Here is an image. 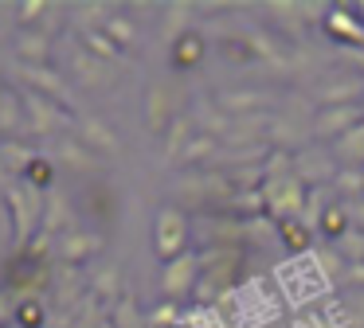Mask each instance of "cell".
Instances as JSON below:
<instances>
[{"label": "cell", "mask_w": 364, "mask_h": 328, "mask_svg": "<svg viewBox=\"0 0 364 328\" xmlns=\"http://www.w3.org/2000/svg\"><path fill=\"white\" fill-rule=\"evenodd\" d=\"M24 94V137H67V133H75V125H79V117L71 114V109L63 106V102L55 98H43V94L36 90H20Z\"/></svg>", "instance_id": "7a4b0ae2"}, {"label": "cell", "mask_w": 364, "mask_h": 328, "mask_svg": "<svg viewBox=\"0 0 364 328\" xmlns=\"http://www.w3.org/2000/svg\"><path fill=\"white\" fill-rule=\"evenodd\" d=\"M110 16H114V8L102 4V0H87V4H75L71 8V23L82 31V35H90V31H106Z\"/></svg>", "instance_id": "44dd1931"}, {"label": "cell", "mask_w": 364, "mask_h": 328, "mask_svg": "<svg viewBox=\"0 0 364 328\" xmlns=\"http://www.w3.org/2000/svg\"><path fill=\"white\" fill-rule=\"evenodd\" d=\"M12 328H16V324H12Z\"/></svg>", "instance_id": "b9f144b4"}, {"label": "cell", "mask_w": 364, "mask_h": 328, "mask_svg": "<svg viewBox=\"0 0 364 328\" xmlns=\"http://www.w3.org/2000/svg\"><path fill=\"white\" fill-rule=\"evenodd\" d=\"M82 47H87V51H95L98 59L118 62V67H122V47L114 43V39L106 35V31H90V35H82Z\"/></svg>", "instance_id": "4dcf8cb0"}, {"label": "cell", "mask_w": 364, "mask_h": 328, "mask_svg": "<svg viewBox=\"0 0 364 328\" xmlns=\"http://www.w3.org/2000/svg\"><path fill=\"white\" fill-rule=\"evenodd\" d=\"M168 59H173V67H176V70H192L200 59H204V39H196V35L188 31V35H184L181 43H176L173 51H168Z\"/></svg>", "instance_id": "4316f807"}, {"label": "cell", "mask_w": 364, "mask_h": 328, "mask_svg": "<svg viewBox=\"0 0 364 328\" xmlns=\"http://www.w3.org/2000/svg\"><path fill=\"white\" fill-rule=\"evenodd\" d=\"M4 199H9V215H12V246H16V254H24L43 226V203H48V195L36 192L24 180H16L4 192Z\"/></svg>", "instance_id": "6da1fadb"}, {"label": "cell", "mask_w": 364, "mask_h": 328, "mask_svg": "<svg viewBox=\"0 0 364 328\" xmlns=\"http://www.w3.org/2000/svg\"><path fill=\"white\" fill-rule=\"evenodd\" d=\"M43 320H48V312H43V297L24 301L16 309V328H43Z\"/></svg>", "instance_id": "836d02e7"}, {"label": "cell", "mask_w": 364, "mask_h": 328, "mask_svg": "<svg viewBox=\"0 0 364 328\" xmlns=\"http://www.w3.org/2000/svg\"><path fill=\"white\" fill-rule=\"evenodd\" d=\"M153 250H157L161 262H173V258L188 254V215L176 203H165L153 219Z\"/></svg>", "instance_id": "3957f363"}, {"label": "cell", "mask_w": 364, "mask_h": 328, "mask_svg": "<svg viewBox=\"0 0 364 328\" xmlns=\"http://www.w3.org/2000/svg\"><path fill=\"white\" fill-rule=\"evenodd\" d=\"M215 106L228 117H251V114H267L274 106V94L259 90V86H235V90L215 94Z\"/></svg>", "instance_id": "8fae6325"}, {"label": "cell", "mask_w": 364, "mask_h": 328, "mask_svg": "<svg viewBox=\"0 0 364 328\" xmlns=\"http://www.w3.org/2000/svg\"><path fill=\"white\" fill-rule=\"evenodd\" d=\"M43 231L55 234V239L67 231H75V207H71L63 187H51L48 192V203H43Z\"/></svg>", "instance_id": "ac0fdd59"}, {"label": "cell", "mask_w": 364, "mask_h": 328, "mask_svg": "<svg viewBox=\"0 0 364 328\" xmlns=\"http://www.w3.org/2000/svg\"><path fill=\"white\" fill-rule=\"evenodd\" d=\"M348 231H353V219H348V207H345L341 199H333L329 207H325V219H321V239L341 242Z\"/></svg>", "instance_id": "d4e9b609"}, {"label": "cell", "mask_w": 364, "mask_h": 328, "mask_svg": "<svg viewBox=\"0 0 364 328\" xmlns=\"http://www.w3.org/2000/svg\"><path fill=\"white\" fill-rule=\"evenodd\" d=\"M220 148H223V141H220V137H208V133H196V137L188 141V148L181 153V160H176V164H184V172H188V168H196V164H212L215 156H220Z\"/></svg>", "instance_id": "603a6c76"}, {"label": "cell", "mask_w": 364, "mask_h": 328, "mask_svg": "<svg viewBox=\"0 0 364 328\" xmlns=\"http://www.w3.org/2000/svg\"><path fill=\"white\" fill-rule=\"evenodd\" d=\"M192 137H196V121H192V114H181L173 121V129L165 133V148H161V156H165V160H181V153L188 148Z\"/></svg>", "instance_id": "cb8c5ba5"}, {"label": "cell", "mask_w": 364, "mask_h": 328, "mask_svg": "<svg viewBox=\"0 0 364 328\" xmlns=\"http://www.w3.org/2000/svg\"><path fill=\"white\" fill-rule=\"evenodd\" d=\"M110 324L114 328H149L141 320V309H137V297H118L114 301V309H110Z\"/></svg>", "instance_id": "83f0119b"}, {"label": "cell", "mask_w": 364, "mask_h": 328, "mask_svg": "<svg viewBox=\"0 0 364 328\" xmlns=\"http://www.w3.org/2000/svg\"><path fill=\"white\" fill-rule=\"evenodd\" d=\"M43 12H51V4H48V0H24V4H16V23H20V31H24V28H32V23L40 20Z\"/></svg>", "instance_id": "e575fe53"}, {"label": "cell", "mask_w": 364, "mask_h": 328, "mask_svg": "<svg viewBox=\"0 0 364 328\" xmlns=\"http://www.w3.org/2000/svg\"><path fill=\"white\" fill-rule=\"evenodd\" d=\"M333 160L341 164V168H364V121L356 125V129H348L345 137H337L329 145Z\"/></svg>", "instance_id": "d6986e66"}, {"label": "cell", "mask_w": 364, "mask_h": 328, "mask_svg": "<svg viewBox=\"0 0 364 328\" xmlns=\"http://www.w3.org/2000/svg\"><path fill=\"white\" fill-rule=\"evenodd\" d=\"M106 35H110L114 43L122 47V51H126V47H134V39H137V23L129 20V16H118V12H114L110 23H106Z\"/></svg>", "instance_id": "d6a6232c"}, {"label": "cell", "mask_w": 364, "mask_h": 328, "mask_svg": "<svg viewBox=\"0 0 364 328\" xmlns=\"http://www.w3.org/2000/svg\"><path fill=\"white\" fill-rule=\"evenodd\" d=\"M90 289H95V297H106V301H118V297H126V289H122V266H98L95 278H90Z\"/></svg>", "instance_id": "484cf974"}, {"label": "cell", "mask_w": 364, "mask_h": 328, "mask_svg": "<svg viewBox=\"0 0 364 328\" xmlns=\"http://www.w3.org/2000/svg\"><path fill=\"white\" fill-rule=\"evenodd\" d=\"M262 199H267V211L274 223H286V219H301L309 199V187L301 184L298 176H282V180H267L262 184Z\"/></svg>", "instance_id": "5b68a950"}, {"label": "cell", "mask_w": 364, "mask_h": 328, "mask_svg": "<svg viewBox=\"0 0 364 328\" xmlns=\"http://www.w3.org/2000/svg\"><path fill=\"white\" fill-rule=\"evenodd\" d=\"M12 55H16V62L48 67V55H51V35H48L43 28H24V31H16V39H12Z\"/></svg>", "instance_id": "e0dca14e"}, {"label": "cell", "mask_w": 364, "mask_h": 328, "mask_svg": "<svg viewBox=\"0 0 364 328\" xmlns=\"http://www.w3.org/2000/svg\"><path fill=\"white\" fill-rule=\"evenodd\" d=\"M192 12H196V4H188V0H173L161 8V43L168 51L192 31Z\"/></svg>", "instance_id": "2e32d148"}, {"label": "cell", "mask_w": 364, "mask_h": 328, "mask_svg": "<svg viewBox=\"0 0 364 328\" xmlns=\"http://www.w3.org/2000/svg\"><path fill=\"white\" fill-rule=\"evenodd\" d=\"M200 273H204L200 250H188V254H181V258H173V262H165V270H161V293H165V301H181V297L196 293Z\"/></svg>", "instance_id": "8992f818"}, {"label": "cell", "mask_w": 364, "mask_h": 328, "mask_svg": "<svg viewBox=\"0 0 364 328\" xmlns=\"http://www.w3.org/2000/svg\"><path fill=\"white\" fill-rule=\"evenodd\" d=\"M4 94H9V82H4V78H0V106H4Z\"/></svg>", "instance_id": "ab89813d"}, {"label": "cell", "mask_w": 364, "mask_h": 328, "mask_svg": "<svg viewBox=\"0 0 364 328\" xmlns=\"http://www.w3.org/2000/svg\"><path fill=\"white\" fill-rule=\"evenodd\" d=\"M294 328H333V324H329L325 312H301V317L294 320Z\"/></svg>", "instance_id": "74e56055"}, {"label": "cell", "mask_w": 364, "mask_h": 328, "mask_svg": "<svg viewBox=\"0 0 364 328\" xmlns=\"http://www.w3.org/2000/svg\"><path fill=\"white\" fill-rule=\"evenodd\" d=\"M51 160L63 164V168H71V172H102V156L90 153V148L75 137V133L51 141Z\"/></svg>", "instance_id": "4fadbf2b"}, {"label": "cell", "mask_w": 364, "mask_h": 328, "mask_svg": "<svg viewBox=\"0 0 364 328\" xmlns=\"http://www.w3.org/2000/svg\"><path fill=\"white\" fill-rule=\"evenodd\" d=\"M20 297L12 293V289H0V328H12L16 324V309H20Z\"/></svg>", "instance_id": "d590c367"}, {"label": "cell", "mask_w": 364, "mask_h": 328, "mask_svg": "<svg viewBox=\"0 0 364 328\" xmlns=\"http://www.w3.org/2000/svg\"><path fill=\"white\" fill-rule=\"evenodd\" d=\"M333 187L341 192V203H353V195H356V199H364V172H356V168L337 172Z\"/></svg>", "instance_id": "1f68e13d"}, {"label": "cell", "mask_w": 364, "mask_h": 328, "mask_svg": "<svg viewBox=\"0 0 364 328\" xmlns=\"http://www.w3.org/2000/svg\"><path fill=\"white\" fill-rule=\"evenodd\" d=\"M364 121V109L360 106H333V109H317L314 114V141L321 145V141H337L345 137L348 129H356V125Z\"/></svg>", "instance_id": "30bf717a"}, {"label": "cell", "mask_w": 364, "mask_h": 328, "mask_svg": "<svg viewBox=\"0 0 364 328\" xmlns=\"http://www.w3.org/2000/svg\"><path fill=\"white\" fill-rule=\"evenodd\" d=\"M98 250H102V234L67 231V234H59V242H55V262H63V266H82L87 258H95Z\"/></svg>", "instance_id": "9a60e30c"}, {"label": "cell", "mask_w": 364, "mask_h": 328, "mask_svg": "<svg viewBox=\"0 0 364 328\" xmlns=\"http://www.w3.org/2000/svg\"><path fill=\"white\" fill-rule=\"evenodd\" d=\"M176 117H181V109H176V90L168 82H149V90H145V125H149V133L165 137Z\"/></svg>", "instance_id": "9c48e42d"}, {"label": "cell", "mask_w": 364, "mask_h": 328, "mask_svg": "<svg viewBox=\"0 0 364 328\" xmlns=\"http://www.w3.org/2000/svg\"><path fill=\"white\" fill-rule=\"evenodd\" d=\"M337 172H341V164L333 160V153H329L325 145H317V141L294 153V176H298L306 187H325V184H333V180H337Z\"/></svg>", "instance_id": "ba28073f"}, {"label": "cell", "mask_w": 364, "mask_h": 328, "mask_svg": "<svg viewBox=\"0 0 364 328\" xmlns=\"http://www.w3.org/2000/svg\"><path fill=\"white\" fill-rule=\"evenodd\" d=\"M75 137H79L82 145L90 148V153L102 156V160H106V156H114V153H122V141H118V133H114V125H106L102 117H95V114L79 117V125H75Z\"/></svg>", "instance_id": "5bb4252c"}, {"label": "cell", "mask_w": 364, "mask_h": 328, "mask_svg": "<svg viewBox=\"0 0 364 328\" xmlns=\"http://www.w3.org/2000/svg\"><path fill=\"white\" fill-rule=\"evenodd\" d=\"M36 148L24 145V141H0V164H4V172H9L12 180H24L28 168L36 164Z\"/></svg>", "instance_id": "ffe728a7"}, {"label": "cell", "mask_w": 364, "mask_h": 328, "mask_svg": "<svg viewBox=\"0 0 364 328\" xmlns=\"http://www.w3.org/2000/svg\"><path fill=\"white\" fill-rule=\"evenodd\" d=\"M274 231H278V239H282L298 258L309 250V239H314V234L306 231V223H301V219H286V223H274Z\"/></svg>", "instance_id": "f1b7e54d"}, {"label": "cell", "mask_w": 364, "mask_h": 328, "mask_svg": "<svg viewBox=\"0 0 364 328\" xmlns=\"http://www.w3.org/2000/svg\"><path fill=\"white\" fill-rule=\"evenodd\" d=\"M145 324H149V328H176V301L157 305V309L145 317Z\"/></svg>", "instance_id": "8d00e7d4"}, {"label": "cell", "mask_w": 364, "mask_h": 328, "mask_svg": "<svg viewBox=\"0 0 364 328\" xmlns=\"http://www.w3.org/2000/svg\"><path fill=\"white\" fill-rule=\"evenodd\" d=\"M364 98V75L360 70H341L329 78H314L309 82V102L317 109H333V106H360Z\"/></svg>", "instance_id": "277c9868"}, {"label": "cell", "mask_w": 364, "mask_h": 328, "mask_svg": "<svg viewBox=\"0 0 364 328\" xmlns=\"http://www.w3.org/2000/svg\"><path fill=\"white\" fill-rule=\"evenodd\" d=\"M192 121H196V133H208V137H220V141H223L231 117L223 114L220 106H215V98H208V102H200V106L192 109Z\"/></svg>", "instance_id": "7402d4cb"}, {"label": "cell", "mask_w": 364, "mask_h": 328, "mask_svg": "<svg viewBox=\"0 0 364 328\" xmlns=\"http://www.w3.org/2000/svg\"><path fill=\"white\" fill-rule=\"evenodd\" d=\"M360 109H364V98H360Z\"/></svg>", "instance_id": "60d3db41"}, {"label": "cell", "mask_w": 364, "mask_h": 328, "mask_svg": "<svg viewBox=\"0 0 364 328\" xmlns=\"http://www.w3.org/2000/svg\"><path fill=\"white\" fill-rule=\"evenodd\" d=\"M12 75H16L28 90L43 94V98H55V102H63V106L71 102V90H67V82H63V75H59V70L32 67V62H12Z\"/></svg>", "instance_id": "7c38bea8"}, {"label": "cell", "mask_w": 364, "mask_h": 328, "mask_svg": "<svg viewBox=\"0 0 364 328\" xmlns=\"http://www.w3.org/2000/svg\"><path fill=\"white\" fill-rule=\"evenodd\" d=\"M24 184H32L36 192H43V195H48L51 187H55V160L40 153V156H36V164H32V168H28Z\"/></svg>", "instance_id": "f546056e"}, {"label": "cell", "mask_w": 364, "mask_h": 328, "mask_svg": "<svg viewBox=\"0 0 364 328\" xmlns=\"http://www.w3.org/2000/svg\"><path fill=\"white\" fill-rule=\"evenodd\" d=\"M67 67H71L75 82H79L82 90H106V86H114V82H118V75H122L118 62L98 59V55L87 51V47H75V51L67 55Z\"/></svg>", "instance_id": "52a82bcc"}, {"label": "cell", "mask_w": 364, "mask_h": 328, "mask_svg": "<svg viewBox=\"0 0 364 328\" xmlns=\"http://www.w3.org/2000/svg\"><path fill=\"white\" fill-rule=\"evenodd\" d=\"M12 184H16V180H12V176H9V172H4V164H0V187H4V192H9V187H12Z\"/></svg>", "instance_id": "f35d334b"}]
</instances>
